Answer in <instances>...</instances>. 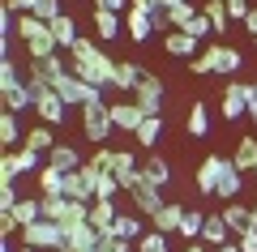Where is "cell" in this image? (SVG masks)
Here are the masks:
<instances>
[{
  "instance_id": "6da1fadb",
  "label": "cell",
  "mask_w": 257,
  "mask_h": 252,
  "mask_svg": "<svg viewBox=\"0 0 257 252\" xmlns=\"http://www.w3.org/2000/svg\"><path fill=\"white\" fill-rule=\"evenodd\" d=\"M69 73L82 77L86 86H94V90H103V86H111V77H116V60H111L107 52H99L94 39H77V43L69 47Z\"/></svg>"
},
{
  "instance_id": "7a4b0ae2",
  "label": "cell",
  "mask_w": 257,
  "mask_h": 252,
  "mask_svg": "<svg viewBox=\"0 0 257 252\" xmlns=\"http://www.w3.org/2000/svg\"><path fill=\"white\" fill-rule=\"evenodd\" d=\"M18 39L30 47V60H47V56H56V35L47 22H39L35 13H26V18H18Z\"/></svg>"
},
{
  "instance_id": "3957f363",
  "label": "cell",
  "mask_w": 257,
  "mask_h": 252,
  "mask_svg": "<svg viewBox=\"0 0 257 252\" xmlns=\"http://www.w3.org/2000/svg\"><path fill=\"white\" fill-rule=\"evenodd\" d=\"M82 133H86L90 145H103L111 133H116V124H111V103H103V99L86 103L82 107Z\"/></svg>"
},
{
  "instance_id": "277c9868",
  "label": "cell",
  "mask_w": 257,
  "mask_h": 252,
  "mask_svg": "<svg viewBox=\"0 0 257 252\" xmlns=\"http://www.w3.org/2000/svg\"><path fill=\"white\" fill-rule=\"evenodd\" d=\"M163 99H167V86L155 77V73H146V77H142V86L133 90V99H128V103H133V107H142L146 116H163Z\"/></svg>"
},
{
  "instance_id": "5b68a950",
  "label": "cell",
  "mask_w": 257,
  "mask_h": 252,
  "mask_svg": "<svg viewBox=\"0 0 257 252\" xmlns=\"http://www.w3.org/2000/svg\"><path fill=\"white\" fill-rule=\"evenodd\" d=\"M219 116L236 124L240 116H248V81H227L223 86V99H219Z\"/></svg>"
},
{
  "instance_id": "8992f818",
  "label": "cell",
  "mask_w": 257,
  "mask_h": 252,
  "mask_svg": "<svg viewBox=\"0 0 257 252\" xmlns=\"http://www.w3.org/2000/svg\"><path fill=\"white\" fill-rule=\"evenodd\" d=\"M52 90H56V94H60V99H64V103H69V107H77V111H82V107H86V103H94V99H99V90H94V86H86V81H82V77H73V73H64V77H60V81H56Z\"/></svg>"
},
{
  "instance_id": "52a82bcc",
  "label": "cell",
  "mask_w": 257,
  "mask_h": 252,
  "mask_svg": "<svg viewBox=\"0 0 257 252\" xmlns=\"http://www.w3.org/2000/svg\"><path fill=\"white\" fill-rule=\"evenodd\" d=\"M111 175L120 180V188L124 192H133V188H142V167L133 162V150H116V158H111Z\"/></svg>"
},
{
  "instance_id": "ba28073f",
  "label": "cell",
  "mask_w": 257,
  "mask_h": 252,
  "mask_svg": "<svg viewBox=\"0 0 257 252\" xmlns=\"http://www.w3.org/2000/svg\"><path fill=\"white\" fill-rule=\"evenodd\" d=\"M223 167H227V158H223V154H210V158H202V167H197V175H193V180H197V192H202V197H214V192H219Z\"/></svg>"
},
{
  "instance_id": "9c48e42d",
  "label": "cell",
  "mask_w": 257,
  "mask_h": 252,
  "mask_svg": "<svg viewBox=\"0 0 257 252\" xmlns=\"http://www.w3.org/2000/svg\"><path fill=\"white\" fill-rule=\"evenodd\" d=\"M64 111H69V103H64V99H60L56 90H43V94L35 99V116L43 120V124H52V128H60L64 120H69Z\"/></svg>"
},
{
  "instance_id": "30bf717a",
  "label": "cell",
  "mask_w": 257,
  "mask_h": 252,
  "mask_svg": "<svg viewBox=\"0 0 257 252\" xmlns=\"http://www.w3.org/2000/svg\"><path fill=\"white\" fill-rule=\"evenodd\" d=\"M103 235L94 231L90 222H77V226H64V252H94Z\"/></svg>"
},
{
  "instance_id": "8fae6325",
  "label": "cell",
  "mask_w": 257,
  "mask_h": 252,
  "mask_svg": "<svg viewBox=\"0 0 257 252\" xmlns=\"http://www.w3.org/2000/svg\"><path fill=\"white\" fill-rule=\"evenodd\" d=\"M206 52L214 56V73H219V77H236V73L244 69V56H240L236 47H227V43H206Z\"/></svg>"
},
{
  "instance_id": "7c38bea8",
  "label": "cell",
  "mask_w": 257,
  "mask_h": 252,
  "mask_svg": "<svg viewBox=\"0 0 257 252\" xmlns=\"http://www.w3.org/2000/svg\"><path fill=\"white\" fill-rule=\"evenodd\" d=\"M128 197H133V209H138L142 218H155L159 209L167 205V201H163V188H150V184H142V188H133Z\"/></svg>"
},
{
  "instance_id": "4fadbf2b",
  "label": "cell",
  "mask_w": 257,
  "mask_h": 252,
  "mask_svg": "<svg viewBox=\"0 0 257 252\" xmlns=\"http://www.w3.org/2000/svg\"><path fill=\"white\" fill-rule=\"evenodd\" d=\"M206 43H197V39H189L184 30H172V35H163V52L176 56V60H193V56L202 52Z\"/></svg>"
},
{
  "instance_id": "5bb4252c",
  "label": "cell",
  "mask_w": 257,
  "mask_h": 252,
  "mask_svg": "<svg viewBox=\"0 0 257 252\" xmlns=\"http://www.w3.org/2000/svg\"><path fill=\"white\" fill-rule=\"evenodd\" d=\"M142 77H146V69L133 60H116V77H111V86H116L120 94H133L142 86Z\"/></svg>"
},
{
  "instance_id": "9a60e30c",
  "label": "cell",
  "mask_w": 257,
  "mask_h": 252,
  "mask_svg": "<svg viewBox=\"0 0 257 252\" xmlns=\"http://www.w3.org/2000/svg\"><path fill=\"white\" fill-rule=\"evenodd\" d=\"M116 218H120L116 201H90V218H86V222H90V226H94L99 235H111V226H116Z\"/></svg>"
},
{
  "instance_id": "2e32d148",
  "label": "cell",
  "mask_w": 257,
  "mask_h": 252,
  "mask_svg": "<svg viewBox=\"0 0 257 252\" xmlns=\"http://www.w3.org/2000/svg\"><path fill=\"white\" fill-rule=\"evenodd\" d=\"M142 120H146L142 107H133V103H111V124H116L120 133H138Z\"/></svg>"
},
{
  "instance_id": "e0dca14e",
  "label": "cell",
  "mask_w": 257,
  "mask_h": 252,
  "mask_svg": "<svg viewBox=\"0 0 257 252\" xmlns=\"http://www.w3.org/2000/svg\"><path fill=\"white\" fill-rule=\"evenodd\" d=\"M142 180H146L150 188H163V192H167V184H172V167H167V158L150 154V158L142 162Z\"/></svg>"
},
{
  "instance_id": "ac0fdd59",
  "label": "cell",
  "mask_w": 257,
  "mask_h": 252,
  "mask_svg": "<svg viewBox=\"0 0 257 252\" xmlns=\"http://www.w3.org/2000/svg\"><path fill=\"white\" fill-rule=\"evenodd\" d=\"M184 214H189V209H184L180 201H167V205L159 209V214L150 218V222H155V231H163V235H176V231H180V222H184Z\"/></svg>"
},
{
  "instance_id": "d6986e66",
  "label": "cell",
  "mask_w": 257,
  "mask_h": 252,
  "mask_svg": "<svg viewBox=\"0 0 257 252\" xmlns=\"http://www.w3.org/2000/svg\"><path fill=\"white\" fill-rule=\"evenodd\" d=\"M64 73H69V69H64V60H60V56H47V60H30V77H35V81H43V86H56V81H60Z\"/></svg>"
},
{
  "instance_id": "ffe728a7",
  "label": "cell",
  "mask_w": 257,
  "mask_h": 252,
  "mask_svg": "<svg viewBox=\"0 0 257 252\" xmlns=\"http://www.w3.org/2000/svg\"><path fill=\"white\" fill-rule=\"evenodd\" d=\"M240 188H244V171H240L236 162L227 158V167H223V180H219V192H214V197H223V201H240Z\"/></svg>"
},
{
  "instance_id": "44dd1931",
  "label": "cell",
  "mask_w": 257,
  "mask_h": 252,
  "mask_svg": "<svg viewBox=\"0 0 257 252\" xmlns=\"http://www.w3.org/2000/svg\"><path fill=\"white\" fill-rule=\"evenodd\" d=\"M47 167H56V171H77L82 158H77V150L69 141H56L52 150H47Z\"/></svg>"
},
{
  "instance_id": "7402d4cb",
  "label": "cell",
  "mask_w": 257,
  "mask_h": 252,
  "mask_svg": "<svg viewBox=\"0 0 257 252\" xmlns=\"http://www.w3.org/2000/svg\"><path fill=\"white\" fill-rule=\"evenodd\" d=\"M227 235H231V226L223 222V214H206V226H202V243H206V248H223V243H231Z\"/></svg>"
},
{
  "instance_id": "603a6c76",
  "label": "cell",
  "mask_w": 257,
  "mask_h": 252,
  "mask_svg": "<svg viewBox=\"0 0 257 252\" xmlns=\"http://www.w3.org/2000/svg\"><path fill=\"white\" fill-rule=\"evenodd\" d=\"M223 222L231 226V231H248V226H253V205H244V201H227V205H223Z\"/></svg>"
},
{
  "instance_id": "cb8c5ba5",
  "label": "cell",
  "mask_w": 257,
  "mask_h": 252,
  "mask_svg": "<svg viewBox=\"0 0 257 252\" xmlns=\"http://www.w3.org/2000/svg\"><path fill=\"white\" fill-rule=\"evenodd\" d=\"M0 99H5V111H26V107H35V94H30L26 81L5 86V90H0Z\"/></svg>"
},
{
  "instance_id": "d4e9b609",
  "label": "cell",
  "mask_w": 257,
  "mask_h": 252,
  "mask_svg": "<svg viewBox=\"0 0 257 252\" xmlns=\"http://www.w3.org/2000/svg\"><path fill=\"white\" fill-rule=\"evenodd\" d=\"M111 235H120V239H128V243H138L142 235V214H133V209H120V218H116V226H111Z\"/></svg>"
},
{
  "instance_id": "484cf974",
  "label": "cell",
  "mask_w": 257,
  "mask_h": 252,
  "mask_svg": "<svg viewBox=\"0 0 257 252\" xmlns=\"http://www.w3.org/2000/svg\"><path fill=\"white\" fill-rule=\"evenodd\" d=\"M124 30H128V39H133V43H146V39L155 35V26H150V13L128 9V13H124Z\"/></svg>"
},
{
  "instance_id": "4316f807",
  "label": "cell",
  "mask_w": 257,
  "mask_h": 252,
  "mask_svg": "<svg viewBox=\"0 0 257 252\" xmlns=\"http://www.w3.org/2000/svg\"><path fill=\"white\" fill-rule=\"evenodd\" d=\"M39 197H64V171H56V167H39Z\"/></svg>"
},
{
  "instance_id": "83f0119b",
  "label": "cell",
  "mask_w": 257,
  "mask_h": 252,
  "mask_svg": "<svg viewBox=\"0 0 257 252\" xmlns=\"http://www.w3.org/2000/svg\"><path fill=\"white\" fill-rule=\"evenodd\" d=\"M64 197H69V201H86V205H90V201H94V188L86 184L82 171H64Z\"/></svg>"
},
{
  "instance_id": "f1b7e54d",
  "label": "cell",
  "mask_w": 257,
  "mask_h": 252,
  "mask_svg": "<svg viewBox=\"0 0 257 252\" xmlns=\"http://www.w3.org/2000/svg\"><path fill=\"white\" fill-rule=\"evenodd\" d=\"M159 137H163V116H146V120H142V128L133 133V141H138L142 150H155Z\"/></svg>"
},
{
  "instance_id": "f546056e",
  "label": "cell",
  "mask_w": 257,
  "mask_h": 252,
  "mask_svg": "<svg viewBox=\"0 0 257 252\" xmlns=\"http://www.w3.org/2000/svg\"><path fill=\"white\" fill-rule=\"evenodd\" d=\"M90 18H94V30H99V39H103V43H111V39H116L120 30H124V18H120V13H103V9H94Z\"/></svg>"
},
{
  "instance_id": "4dcf8cb0",
  "label": "cell",
  "mask_w": 257,
  "mask_h": 252,
  "mask_svg": "<svg viewBox=\"0 0 257 252\" xmlns=\"http://www.w3.org/2000/svg\"><path fill=\"white\" fill-rule=\"evenodd\" d=\"M240 167L244 175H253L257 171V137H240V145H236V158H231Z\"/></svg>"
},
{
  "instance_id": "1f68e13d",
  "label": "cell",
  "mask_w": 257,
  "mask_h": 252,
  "mask_svg": "<svg viewBox=\"0 0 257 252\" xmlns=\"http://www.w3.org/2000/svg\"><path fill=\"white\" fill-rule=\"evenodd\" d=\"M47 26H52V35H56V43H60V47H73L77 39H82V35H77V22L69 18V13H60V18L47 22Z\"/></svg>"
},
{
  "instance_id": "d6a6232c",
  "label": "cell",
  "mask_w": 257,
  "mask_h": 252,
  "mask_svg": "<svg viewBox=\"0 0 257 252\" xmlns=\"http://www.w3.org/2000/svg\"><path fill=\"white\" fill-rule=\"evenodd\" d=\"M18 141H26V137H22V124H18V111H5V116H0V145L13 150Z\"/></svg>"
},
{
  "instance_id": "836d02e7",
  "label": "cell",
  "mask_w": 257,
  "mask_h": 252,
  "mask_svg": "<svg viewBox=\"0 0 257 252\" xmlns=\"http://www.w3.org/2000/svg\"><path fill=\"white\" fill-rule=\"evenodd\" d=\"M22 145H30V150L47 154V150H52V145H56V133H52V124H35V128H30V133H26V141H22Z\"/></svg>"
},
{
  "instance_id": "e575fe53",
  "label": "cell",
  "mask_w": 257,
  "mask_h": 252,
  "mask_svg": "<svg viewBox=\"0 0 257 252\" xmlns=\"http://www.w3.org/2000/svg\"><path fill=\"white\" fill-rule=\"evenodd\" d=\"M202 13H206V18H210L214 35H227L231 18H227V5H223V0H206V5H202Z\"/></svg>"
},
{
  "instance_id": "d590c367",
  "label": "cell",
  "mask_w": 257,
  "mask_h": 252,
  "mask_svg": "<svg viewBox=\"0 0 257 252\" xmlns=\"http://www.w3.org/2000/svg\"><path fill=\"white\" fill-rule=\"evenodd\" d=\"M189 133L193 137H210V107L206 103H193L189 107Z\"/></svg>"
},
{
  "instance_id": "8d00e7d4",
  "label": "cell",
  "mask_w": 257,
  "mask_h": 252,
  "mask_svg": "<svg viewBox=\"0 0 257 252\" xmlns=\"http://www.w3.org/2000/svg\"><path fill=\"white\" fill-rule=\"evenodd\" d=\"M202 226H206V214L189 209V214H184V222H180V231H176V235H184L189 243H197V239H202Z\"/></svg>"
},
{
  "instance_id": "74e56055",
  "label": "cell",
  "mask_w": 257,
  "mask_h": 252,
  "mask_svg": "<svg viewBox=\"0 0 257 252\" xmlns=\"http://www.w3.org/2000/svg\"><path fill=\"white\" fill-rule=\"evenodd\" d=\"M13 214H18L22 226H30V222H39V218H43V205H39V197H22Z\"/></svg>"
},
{
  "instance_id": "f35d334b",
  "label": "cell",
  "mask_w": 257,
  "mask_h": 252,
  "mask_svg": "<svg viewBox=\"0 0 257 252\" xmlns=\"http://www.w3.org/2000/svg\"><path fill=\"white\" fill-rule=\"evenodd\" d=\"M18 175H22L18 150H5V154H0V184H18Z\"/></svg>"
},
{
  "instance_id": "ab89813d",
  "label": "cell",
  "mask_w": 257,
  "mask_h": 252,
  "mask_svg": "<svg viewBox=\"0 0 257 252\" xmlns=\"http://www.w3.org/2000/svg\"><path fill=\"white\" fill-rule=\"evenodd\" d=\"M197 13L202 9H193V0H184V5H176V9H167V22H172V30H184Z\"/></svg>"
},
{
  "instance_id": "60d3db41",
  "label": "cell",
  "mask_w": 257,
  "mask_h": 252,
  "mask_svg": "<svg viewBox=\"0 0 257 252\" xmlns=\"http://www.w3.org/2000/svg\"><path fill=\"white\" fill-rule=\"evenodd\" d=\"M184 35H189V39H197V43H206V39L214 35V26H210V18H206V13H197V18H193L189 26H184Z\"/></svg>"
},
{
  "instance_id": "b9f144b4",
  "label": "cell",
  "mask_w": 257,
  "mask_h": 252,
  "mask_svg": "<svg viewBox=\"0 0 257 252\" xmlns=\"http://www.w3.org/2000/svg\"><path fill=\"white\" fill-rule=\"evenodd\" d=\"M138 252H172V248H167V235L163 231H146L138 239Z\"/></svg>"
},
{
  "instance_id": "7bdbcfd3",
  "label": "cell",
  "mask_w": 257,
  "mask_h": 252,
  "mask_svg": "<svg viewBox=\"0 0 257 252\" xmlns=\"http://www.w3.org/2000/svg\"><path fill=\"white\" fill-rule=\"evenodd\" d=\"M39 205H43V218H47V222H60L69 201H64V197H39Z\"/></svg>"
},
{
  "instance_id": "ee69618b",
  "label": "cell",
  "mask_w": 257,
  "mask_h": 252,
  "mask_svg": "<svg viewBox=\"0 0 257 252\" xmlns=\"http://www.w3.org/2000/svg\"><path fill=\"white\" fill-rule=\"evenodd\" d=\"M189 73H197V77H210V73H214V56L202 47V52H197V56L189 60Z\"/></svg>"
},
{
  "instance_id": "f6af8a7d",
  "label": "cell",
  "mask_w": 257,
  "mask_h": 252,
  "mask_svg": "<svg viewBox=\"0 0 257 252\" xmlns=\"http://www.w3.org/2000/svg\"><path fill=\"white\" fill-rule=\"evenodd\" d=\"M18 162H22V175H30V171H39V167H43L39 150H30V145H22V150H18Z\"/></svg>"
},
{
  "instance_id": "bcb514c9",
  "label": "cell",
  "mask_w": 257,
  "mask_h": 252,
  "mask_svg": "<svg viewBox=\"0 0 257 252\" xmlns=\"http://www.w3.org/2000/svg\"><path fill=\"white\" fill-rule=\"evenodd\" d=\"M133 248H138V243L120 239V235H103V239H99V248H94V252H133Z\"/></svg>"
},
{
  "instance_id": "7dc6e473",
  "label": "cell",
  "mask_w": 257,
  "mask_h": 252,
  "mask_svg": "<svg viewBox=\"0 0 257 252\" xmlns=\"http://www.w3.org/2000/svg\"><path fill=\"white\" fill-rule=\"evenodd\" d=\"M35 18L39 22H56L60 18V0H35Z\"/></svg>"
},
{
  "instance_id": "c3c4849f",
  "label": "cell",
  "mask_w": 257,
  "mask_h": 252,
  "mask_svg": "<svg viewBox=\"0 0 257 252\" xmlns=\"http://www.w3.org/2000/svg\"><path fill=\"white\" fill-rule=\"evenodd\" d=\"M22 81V73H18V64L9 60V56H5V60H0V90H5V86H18Z\"/></svg>"
},
{
  "instance_id": "681fc988",
  "label": "cell",
  "mask_w": 257,
  "mask_h": 252,
  "mask_svg": "<svg viewBox=\"0 0 257 252\" xmlns=\"http://www.w3.org/2000/svg\"><path fill=\"white\" fill-rule=\"evenodd\" d=\"M18 188H13V184H0V214H13V209H18Z\"/></svg>"
},
{
  "instance_id": "f907efd6",
  "label": "cell",
  "mask_w": 257,
  "mask_h": 252,
  "mask_svg": "<svg viewBox=\"0 0 257 252\" xmlns=\"http://www.w3.org/2000/svg\"><path fill=\"white\" fill-rule=\"evenodd\" d=\"M13 235H22V222H18V214H0V239L9 243Z\"/></svg>"
},
{
  "instance_id": "816d5d0a",
  "label": "cell",
  "mask_w": 257,
  "mask_h": 252,
  "mask_svg": "<svg viewBox=\"0 0 257 252\" xmlns=\"http://www.w3.org/2000/svg\"><path fill=\"white\" fill-rule=\"evenodd\" d=\"M223 5H227V18L240 22V26H244V18L253 13V9H248V0H223Z\"/></svg>"
},
{
  "instance_id": "f5cc1de1",
  "label": "cell",
  "mask_w": 257,
  "mask_h": 252,
  "mask_svg": "<svg viewBox=\"0 0 257 252\" xmlns=\"http://www.w3.org/2000/svg\"><path fill=\"white\" fill-rule=\"evenodd\" d=\"M236 243H240V252H257V231H253V226H248V231H240Z\"/></svg>"
},
{
  "instance_id": "db71d44e",
  "label": "cell",
  "mask_w": 257,
  "mask_h": 252,
  "mask_svg": "<svg viewBox=\"0 0 257 252\" xmlns=\"http://www.w3.org/2000/svg\"><path fill=\"white\" fill-rule=\"evenodd\" d=\"M5 9L18 13V18H26V13H35V0H5Z\"/></svg>"
},
{
  "instance_id": "11a10c76",
  "label": "cell",
  "mask_w": 257,
  "mask_h": 252,
  "mask_svg": "<svg viewBox=\"0 0 257 252\" xmlns=\"http://www.w3.org/2000/svg\"><path fill=\"white\" fill-rule=\"evenodd\" d=\"M94 9H103V13H128V0H94Z\"/></svg>"
},
{
  "instance_id": "9f6ffc18",
  "label": "cell",
  "mask_w": 257,
  "mask_h": 252,
  "mask_svg": "<svg viewBox=\"0 0 257 252\" xmlns=\"http://www.w3.org/2000/svg\"><path fill=\"white\" fill-rule=\"evenodd\" d=\"M248 120L257 124V81H248Z\"/></svg>"
},
{
  "instance_id": "6f0895ef",
  "label": "cell",
  "mask_w": 257,
  "mask_h": 252,
  "mask_svg": "<svg viewBox=\"0 0 257 252\" xmlns=\"http://www.w3.org/2000/svg\"><path fill=\"white\" fill-rule=\"evenodd\" d=\"M176 5H184V0H150V9H176Z\"/></svg>"
},
{
  "instance_id": "680465c9",
  "label": "cell",
  "mask_w": 257,
  "mask_h": 252,
  "mask_svg": "<svg viewBox=\"0 0 257 252\" xmlns=\"http://www.w3.org/2000/svg\"><path fill=\"white\" fill-rule=\"evenodd\" d=\"M0 252H39V248H26V243H18V248H13V239H9V243H0Z\"/></svg>"
},
{
  "instance_id": "91938a15",
  "label": "cell",
  "mask_w": 257,
  "mask_h": 252,
  "mask_svg": "<svg viewBox=\"0 0 257 252\" xmlns=\"http://www.w3.org/2000/svg\"><path fill=\"white\" fill-rule=\"evenodd\" d=\"M244 30H248V35H253V39H257V9H253V13H248V18H244Z\"/></svg>"
},
{
  "instance_id": "94428289",
  "label": "cell",
  "mask_w": 257,
  "mask_h": 252,
  "mask_svg": "<svg viewBox=\"0 0 257 252\" xmlns=\"http://www.w3.org/2000/svg\"><path fill=\"white\" fill-rule=\"evenodd\" d=\"M184 252H206V243L197 239V243H189V248H184ZM210 252H214V248H210Z\"/></svg>"
},
{
  "instance_id": "6125c7cd",
  "label": "cell",
  "mask_w": 257,
  "mask_h": 252,
  "mask_svg": "<svg viewBox=\"0 0 257 252\" xmlns=\"http://www.w3.org/2000/svg\"><path fill=\"white\" fill-rule=\"evenodd\" d=\"M214 252H240V243H223V248H214Z\"/></svg>"
},
{
  "instance_id": "be15d7a7",
  "label": "cell",
  "mask_w": 257,
  "mask_h": 252,
  "mask_svg": "<svg viewBox=\"0 0 257 252\" xmlns=\"http://www.w3.org/2000/svg\"><path fill=\"white\" fill-rule=\"evenodd\" d=\"M253 231H257V205H253Z\"/></svg>"
},
{
  "instance_id": "e7e4bbea",
  "label": "cell",
  "mask_w": 257,
  "mask_h": 252,
  "mask_svg": "<svg viewBox=\"0 0 257 252\" xmlns=\"http://www.w3.org/2000/svg\"><path fill=\"white\" fill-rule=\"evenodd\" d=\"M253 47H257V39H253Z\"/></svg>"
},
{
  "instance_id": "03108f58",
  "label": "cell",
  "mask_w": 257,
  "mask_h": 252,
  "mask_svg": "<svg viewBox=\"0 0 257 252\" xmlns=\"http://www.w3.org/2000/svg\"><path fill=\"white\" fill-rule=\"evenodd\" d=\"M56 252H64V248H56Z\"/></svg>"
},
{
  "instance_id": "003e7915",
  "label": "cell",
  "mask_w": 257,
  "mask_h": 252,
  "mask_svg": "<svg viewBox=\"0 0 257 252\" xmlns=\"http://www.w3.org/2000/svg\"><path fill=\"white\" fill-rule=\"evenodd\" d=\"M253 180H257V171H253Z\"/></svg>"
}]
</instances>
